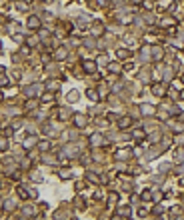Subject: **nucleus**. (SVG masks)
<instances>
[{
    "label": "nucleus",
    "instance_id": "f257e3e1",
    "mask_svg": "<svg viewBox=\"0 0 184 220\" xmlns=\"http://www.w3.org/2000/svg\"><path fill=\"white\" fill-rule=\"evenodd\" d=\"M30 26L36 28V26H38V18H30Z\"/></svg>",
    "mask_w": 184,
    "mask_h": 220
},
{
    "label": "nucleus",
    "instance_id": "f03ea898",
    "mask_svg": "<svg viewBox=\"0 0 184 220\" xmlns=\"http://www.w3.org/2000/svg\"><path fill=\"white\" fill-rule=\"evenodd\" d=\"M118 56H120V58H126V56H128V50H120Z\"/></svg>",
    "mask_w": 184,
    "mask_h": 220
},
{
    "label": "nucleus",
    "instance_id": "7ed1b4c3",
    "mask_svg": "<svg viewBox=\"0 0 184 220\" xmlns=\"http://www.w3.org/2000/svg\"><path fill=\"white\" fill-rule=\"evenodd\" d=\"M84 66H86V70H90V72H92V70H94V64H92V62H86Z\"/></svg>",
    "mask_w": 184,
    "mask_h": 220
}]
</instances>
